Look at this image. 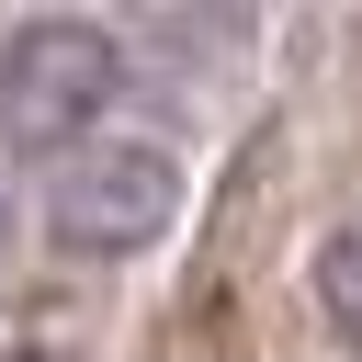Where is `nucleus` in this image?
I'll use <instances>...</instances> for the list:
<instances>
[{"instance_id":"nucleus-1","label":"nucleus","mask_w":362,"mask_h":362,"mask_svg":"<svg viewBox=\"0 0 362 362\" xmlns=\"http://www.w3.org/2000/svg\"><path fill=\"white\" fill-rule=\"evenodd\" d=\"M181 192H192V158L170 136H90L45 181V238L79 260H124V249H158L181 226Z\"/></svg>"},{"instance_id":"nucleus-2","label":"nucleus","mask_w":362,"mask_h":362,"mask_svg":"<svg viewBox=\"0 0 362 362\" xmlns=\"http://www.w3.org/2000/svg\"><path fill=\"white\" fill-rule=\"evenodd\" d=\"M113 90H124V45H113L102 23H79V11H34V23L0 45V147L68 158V147L102 136Z\"/></svg>"},{"instance_id":"nucleus-3","label":"nucleus","mask_w":362,"mask_h":362,"mask_svg":"<svg viewBox=\"0 0 362 362\" xmlns=\"http://www.w3.org/2000/svg\"><path fill=\"white\" fill-rule=\"evenodd\" d=\"M317 305H328V328L339 339H362V204L328 226V249H317Z\"/></svg>"},{"instance_id":"nucleus-4","label":"nucleus","mask_w":362,"mask_h":362,"mask_svg":"<svg viewBox=\"0 0 362 362\" xmlns=\"http://www.w3.org/2000/svg\"><path fill=\"white\" fill-rule=\"evenodd\" d=\"M0 362H68V351H34V339H0Z\"/></svg>"}]
</instances>
